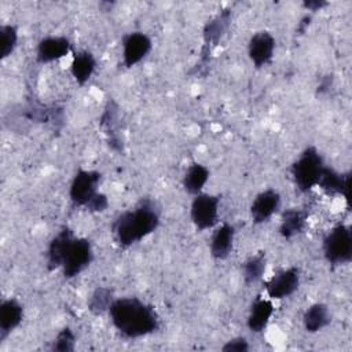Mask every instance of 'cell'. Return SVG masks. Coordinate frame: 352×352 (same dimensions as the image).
<instances>
[{
	"mask_svg": "<svg viewBox=\"0 0 352 352\" xmlns=\"http://www.w3.org/2000/svg\"><path fill=\"white\" fill-rule=\"evenodd\" d=\"M107 312L113 326L128 338L148 336L160 327V318L154 307L138 297L113 300Z\"/></svg>",
	"mask_w": 352,
	"mask_h": 352,
	"instance_id": "1",
	"label": "cell"
},
{
	"mask_svg": "<svg viewBox=\"0 0 352 352\" xmlns=\"http://www.w3.org/2000/svg\"><path fill=\"white\" fill-rule=\"evenodd\" d=\"M160 226V210L157 205L144 199L133 209L122 212L113 223V232L122 248L132 246L148 236Z\"/></svg>",
	"mask_w": 352,
	"mask_h": 352,
	"instance_id": "2",
	"label": "cell"
},
{
	"mask_svg": "<svg viewBox=\"0 0 352 352\" xmlns=\"http://www.w3.org/2000/svg\"><path fill=\"white\" fill-rule=\"evenodd\" d=\"M323 168V157L318 148L314 146L304 148L292 165V176L297 188L302 192H307L318 186Z\"/></svg>",
	"mask_w": 352,
	"mask_h": 352,
	"instance_id": "3",
	"label": "cell"
},
{
	"mask_svg": "<svg viewBox=\"0 0 352 352\" xmlns=\"http://www.w3.org/2000/svg\"><path fill=\"white\" fill-rule=\"evenodd\" d=\"M324 258L333 265H342L352 258V234L348 226L337 224L323 239Z\"/></svg>",
	"mask_w": 352,
	"mask_h": 352,
	"instance_id": "4",
	"label": "cell"
},
{
	"mask_svg": "<svg viewBox=\"0 0 352 352\" xmlns=\"http://www.w3.org/2000/svg\"><path fill=\"white\" fill-rule=\"evenodd\" d=\"M220 198L213 194L201 192L194 197L190 206V217L198 231H205L217 224Z\"/></svg>",
	"mask_w": 352,
	"mask_h": 352,
	"instance_id": "5",
	"label": "cell"
},
{
	"mask_svg": "<svg viewBox=\"0 0 352 352\" xmlns=\"http://www.w3.org/2000/svg\"><path fill=\"white\" fill-rule=\"evenodd\" d=\"M100 182V173L96 170L80 169L74 175L70 188H69V198L76 206H84L92 201V198L99 192L98 184Z\"/></svg>",
	"mask_w": 352,
	"mask_h": 352,
	"instance_id": "6",
	"label": "cell"
},
{
	"mask_svg": "<svg viewBox=\"0 0 352 352\" xmlns=\"http://www.w3.org/2000/svg\"><path fill=\"white\" fill-rule=\"evenodd\" d=\"M94 258V250L89 239L74 238L72 242L66 257L62 264V271L66 279L77 276L82 270H85Z\"/></svg>",
	"mask_w": 352,
	"mask_h": 352,
	"instance_id": "7",
	"label": "cell"
},
{
	"mask_svg": "<svg viewBox=\"0 0 352 352\" xmlns=\"http://www.w3.org/2000/svg\"><path fill=\"white\" fill-rule=\"evenodd\" d=\"M300 280V270L297 267H289L279 271L265 282V293L271 300H282L290 297L298 289Z\"/></svg>",
	"mask_w": 352,
	"mask_h": 352,
	"instance_id": "8",
	"label": "cell"
},
{
	"mask_svg": "<svg viewBox=\"0 0 352 352\" xmlns=\"http://www.w3.org/2000/svg\"><path fill=\"white\" fill-rule=\"evenodd\" d=\"M151 38L143 32H132L122 38V62L126 67H132L143 60L151 51Z\"/></svg>",
	"mask_w": 352,
	"mask_h": 352,
	"instance_id": "9",
	"label": "cell"
},
{
	"mask_svg": "<svg viewBox=\"0 0 352 352\" xmlns=\"http://www.w3.org/2000/svg\"><path fill=\"white\" fill-rule=\"evenodd\" d=\"M275 51V38L267 32L261 30L254 33L248 44V55L256 67H263L272 60Z\"/></svg>",
	"mask_w": 352,
	"mask_h": 352,
	"instance_id": "10",
	"label": "cell"
},
{
	"mask_svg": "<svg viewBox=\"0 0 352 352\" xmlns=\"http://www.w3.org/2000/svg\"><path fill=\"white\" fill-rule=\"evenodd\" d=\"M280 194L274 188L257 194L250 205V217L253 223L261 224L268 221L280 208Z\"/></svg>",
	"mask_w": 352,
	"mask_h": 352,
	"instance_id": "11",
	"label": "cell"
},
{
	"mask_svg": "<svg viewBox=\"0 0 352 352\" xmlns=\"http://www.w3.org/2000/svg\"><path fill=\"white\" fill-rule=\"evenodd\" d=\"M70 40L63 36H48L38 41L36 58L40 63H51L65 58L70 52Z\"/></svg>",
	"mask_w": 352,
	"mask_h": 352,
	"instance_id": "12",
	"label": "cell"
},
{
	"mask_svg": "<svg viewBox=\"0 0 352 352\" xmlns=\"http://www.w3.org/2000/svg\"><path fill=\"white\" fill-rule=\"evenodd\" d=\"M74 238L73 231L67 227H63L56 235H54L47 248V267L50 271L62 268L66 253Z\"/></svg>",
	"mask_w": 352,
	"mask_h": 352,
	"instance_id": "13",
	"label": "cell"
},
{
	"mask_svg": "<svg viewBox=\"0 0 352 352\" xmlns=\"http://www.w3.org/2000/svg\"><path fill=\"white\" fill-rule=\"evenodd\" d=\"M318 186L327 195H342L349 204V190H351V176L349 173H340L333 168L324 166L319 177Z\"/></svg>",
	"mask_w": 352,
	"mask_h": 352,
	"instance_id": "14",
	"label": "cell"
},
{
	"mask_svg": "<svg viewBox=\"0 0 352 352\" xmlns=\"http://www.w3.org/2000/svg\"><path fill=\"white\" fill-rule=\"evenodd\" d=\"M274 304L272 300L264 298L258 296L250 305L249 315H248V327L252 333H261L268 326L272 315H274Z\"/></svg>",
	"mask_w": 352,
	"mask_h": 352,
	"instance_id": "15",
	"label": "cell"
},
{
	"mask_svg": "<svg viewBox=\"0 0 352 352\" xmlns=\"http://www.w3.org/2000/svg\"><path fill=\"white\" fill-rule=\"evenodd\" d=\"M23 319V307L15 298L3 300L0 304V340L4 341Z\"/></svg>",
	"mask_w": 352,
	"mask_h": 352,
	"instance_id": "16",
	"label": "cell"
},
{
	"mask_svg": "<svg viewBox=\"0 0 352 352\" xmlns=\"http://www.w3.org/2000/svg\"><path fill=\"white\" fill-rule=\"evenodd\" d=\"M235 239V227L230 223H223L216 228L210 241V254L216 260H224L230 256Z\"/></svg>",
	"mask_w": 352,
	"mask_h": 352,
	"instance_id": "17",
	"label": "cell"
},
{
	"mask_svg": "<svg viewBox=\"0 0 352 352\" xmlns=\"http://www.w3.org/2000/svg\"><path fill=\"white\" fill-rule=\"evenodd\" d=\"M305 224H307V213L302 209H297V208L286 209L280 217L279 234L283 238L290 239L301 234L302 230L305 228Z\"/></svg>",
	"mask_w": 352,
	"mask_h": 352,
	"instance_id": "18",
	"label": "cell"
},
{
	"mask_svg": "<svg viewBox=\"0 0 352 352\" xmlns=\"http://www.w3.org/2000/svg\"><path fill=\"white\" fill-rule=\"evenodd\" d=\"M95 69L96 59L89 51H78L74 54L70 65V72L80 85L85 84L92 77Z\"/></svg>",
	"mask_w": 352,
	"mask_h": 352,
	"instance_id": "19",
	"label": "cell"
},
{
	"mask_svg": "<svg viewBox=\"0 0 352 352\" xmlns=\"http://www.w3.org/2000/svg\"><path fill=\"white\" fill-rule=\"evenodd\" d=\"M331 320L329 308L323 302H315L307 311L302 316V324L305 331L308 333H318L322 329H324Z\"/></svg>",
	"mask_w": 352,
	"mask_h": 352,
	"instance_id": "20",
	"label": "cell"
},
{
	"mask_svg": "<svg viewBox=\"0 0 352 352\" xmlns=\"http://www.w3.org/2000/svg\"><path fill=\"white\" fill-rule=\"evenodd\" d=\"M209 169L199 164V162H192L188 169L184 173L183 177V187L188 194L198 195L202 192V188L209 180Z\"/></svg>",
	"mask_w": 352,
	"mask_h": 352,
	"instance_id": "21",
	"label": "cell"
},
{
	"mask_svg": "<svg viewBox=\"0 0 352 352\" xmlns=\"http://www.w3.org/2000/svg\"><path fill=\"white\" fill-rule=\"evenodd\" d=\"M265 267H267L265 253L260 252V253L249 257L242 265V275H243L245 283L252 285V283L258 282L265 272Z\"/></svg>",
	"mask_w": 352,
	"mask_h": 352,
	"instance_id": "22",
	"label": "cell"
},
{
	"mask_svg": "<svg viewBox=\"0 0 352 352\" xmlns=\"http://www.w3.org/2000/svg\"><path fill=\"white\" fill-rule=\"evenodd\" d=\"M113 300V292L110 289L98 287L88 300V309L95 315L103 314L104 311H109Z\"/></svg>",
	"mask_w": 352,
	"mask_h": 352,
	"instance_id": "23",
	"label": "cell"
},
{
	"mask_svg": "<svg viewBox=\"0 0 352 352\" xmlns=\"http://www.w3.org/2000/svg\"><path fill=\"white\" fill-rule=\"evenodd\" d=\"M18 44V30L14 25L0 26V58H8L16 48Z\"/></svg>",
	"mask_w": 352,
	"mask_h": 352,
	"instance_id": "24",
	"label": "cell"
},
{
	"mask_svg": "<svg viewBox=\"0 0 352 352\" xmlns=\"http://www.w3.org/2000/svg\"><path fill=\"white\" fill-rule=\"evenodd\" d=\"M230 21V12H223L217 15L214 19L206 23L204 30V37L206 43H217L219 38L223 36V32L227 28V23Z\"/></svg>",
	"mask_w": 352,
	"mask_h": 352,
	"instance_id": "25",
	"label": "cell"
},
{
	"mask_svg": "<svg viewBox=\"0 0 352 352\" xmlns=\"http://www.w3.org/2000/svg\"><path fill=\"white\" fill-rule=\"evenodd\" d=\"M74 345H76L74 333H73L69 327H65V329H62V330L58 333V336H56L55 340L52 341L51 351L72 352V351H74Z\"/></svg>",
	"mask_w": 352,
	"mask_h": 352,
	"instance_id": "26",
	"label": "cell"
},
{
	"mask_svg": "<svg viewBox=\"0 0 352 352\" xmlns=\"http://www.w3.org/2000/svg\"><path fill=\"white\" fill-rule=\"evenodd\" d=\"M221 351H224V352H246V351H249V342L245 337H235V338L227 341L221 346Z\"/></svg>",
	"mask_w": 352,
	"mask_h": 352,
	"instance_id": "27",
	"label": "cell"
},
{
	"mask_svg": "<svg viewBox=\"0 0 352 352\" xmlns=\"http://www.w3.org/2000/svg\"><path fill=\"white\" fill-rule=\"evenodd\" d=\"M109 206V199L102 192H98L92 201L87 205V209L91 210V212H104Z\"/></svg>",
	"mask_w": 352,
	"mask_h": 352,
	"instance_id": "28",
	"label": "cell"
},
{
	"mask_svg": "<svg viewBox=\"0 0 352 352\" xmlns=\"http://www.w3.org/2000/svg\"><path fill=\"white\" fill-rule=\"evenodd\" d=\"M324 6H327L326 1H304V7L311 11H318V10L323 8Z\"/></svg>",
	"mask_w": 352,
	"mask_h": 352,
	"instance_id": "29",
	"label": "cell"
}]
</instances>
